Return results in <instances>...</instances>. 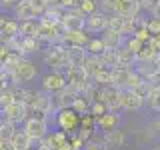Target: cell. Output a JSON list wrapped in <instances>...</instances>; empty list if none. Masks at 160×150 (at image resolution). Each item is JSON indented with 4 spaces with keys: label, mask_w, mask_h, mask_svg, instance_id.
I'll use <instances>...</instances> for the list:
<instances>
[{
    "label": "cell",
    "mask_w": 160,
    "mask_h": 150,
    "mask_svg": "<svg viewBox=\"0 0 160 150\" xmlns=\"http://www.w3.org/2000/svg\"><path fill=\"white\" fill-rule=\"evenodd\" d=\"M44 64L50 66L56 72H66L70 68V60H68V48L62 46V44H52L44 50Z\"/></svg>",
    "instance_id": "cell-1"
},
{
    "label": "cell",
    "mask_w": 160,
    "mask_h": 150,
    "mask_svg": "<svg viewBox=\"0 0 160 150\" xmlns=\"http://www.w3.org/2000/svg\"><path fill=\"white\" fill-rule=\"evenodd\" d=\"M56 126L58 130L66 132L68 136L78 132V126H80V114H76L72 108H66V110H58L56 112Z\"/></svg>",
    "instance_id": "cell-2"
},
{
    "label": "cell",
    "mask_w": 160,
    "mask_h": 150,
    "mask_svg": "<svg viewBox=\"0 0 160 150\" xmlns=\"http://www.w3.org/2000/svg\"><path fill=\"white\" fill-rule=\"evenodd\" d=\"M40 86H42L40 90H44V92H48V94H58V92H62L64 88H68L66 74L52 70V72L46 74V76H42V84H40Z\"/></svg>",
    "instance_id": "cell-3"
},
{
    "label": "cell",
    "mask_w": 160,
    "mask_h": 150,
    "mask_svg": "<svg viewBox=\"0 0 160 150\" xmlns=\"http://www.w3.org/2000/svg\"><path fill=\"white\" fill-rule=\"evenodd\" d=\"M18 36H20V20L8 18L2 14V18H0V38H2V44L12 42Z\"/></svg>",
    "instance_id": "cell-4"
},
{
    "label": "cell",
    "mask_w": 160,
    "mask_h": 150,
    "mask_svg": "<svg viewBox=\"0 0 160 150\" xmlns=\"http://www.w3.org/2000/svg\"><path fill=\"white\" fill-rule=\"evenodd\" d=\"M24 130L34 142H40L48 136V120H40V118H28L24 122Z\"/></svg>",
    "instance_id": "cell-5"
},
{
    "label": "cell",
    "mask_w": 160,
    "mask_h": 150,
    "mask_svg": "<svg viewBox=\"0 0 160 150\" xmlns=\"http://www.w3.org/2000/svg\"><path fill=\"white\" fill-rule=\"evenodd\" d=\"M62 26L66 28V32H76V30H84V28H86V16H84L80 10H64Z\"/></svg>",
    "instance_id": "cell-6"
},
{
    "label": "cell",
    "mask_w": 160,
    "mask_h": 150,
    "mask_svg": "<svg viewBox=\"0 0 160 150\" xmlns=\"http://www.w3.org/2000/svg\"><path fill=\"white\" fill-rule=\"evenodd\" d=\"M2 120L12 122V124L26 122V120H28V106L24 102H14L12 106H8V108L2 110Z\"/></svg>",
    "instance_id": "cell-7"
},
{
    "label": "cell",
    "mask_w": 160,
    "mask_h": 150,
    "mask_svg": "<svg viewBox=\"0 0 160 150\" xmlns=\"http://www.w3.org/2000/svg\"><path fill=\"white\" fill-rule=\"evenodd\" d=\"M14 76H16V82L20 86L30 82V80H34L36 78V64H34L32 60H28V58H22L20 64L16 66V70H14Z\"/></svg>",
    "instance_id": "cell-8"
},
{
    "label": "cell",
    "mask_w": 160,
    "mask_h": 150,
    "mask_svg": "<svg viewBox=\"0 0 160 150\" xmlns=\"http://www.w3.org/2000/svg\"><path fill=\"white\" fill-rule=\"evenodd\" d=\"M90 42V36L86 34V30H76V32H66L60 40V44L66 48H86Z\"/></svg>",
    "instance_id": "cell-9"
},
{
    "label": "cell",
    "mask_w": 160,
    "mask_h": 150,
    "mask_svg": "<svg viewBox=\"0 0 160 150\" xmlns=\"http://www.w3.org/2000/svg\"><path fill=\"white\" fill-rule=\"evenodd\" d=\"M120 104H122V110H126V112H134V110L142 108L144 100L140 98L134 90L124 88V90H120Z\"/></svg>",
    "instance_id": "cell-10"
},
{
    "label": "cell",
    "mask_w": 160,
    "mask_h": 150,
    "mask_svg": "<svg viewBox=\"0 0 160 150\" xmlns=\"http://www.w3.org/2000/svg\"><path fill=\"white\" fill-rule=\"evenodd\" d=\"M14 16L20 22H28V20H40V12L30 0H20V4L14 8Z\"/></svg>",
    "instance_id": "cell-11"
},
{
    "label": "cell",
    "mask_w": 160,
    "mask_h": 150,
    "mask_svg": "<svg viewBox=\"0 0 160 150\" xmlns=\"http://www.w3.org/2000/svg\"><path fill=\"white\" fill-rule=\"evenodd\" d=\"M118 122H120V116L116 112H108V114H104V116H100L96 118V132L100 130V134H112V132H116L118 130Z\"/></svg>",
    "instance_id": "cell-12"
},
{
    "label": "cell",
    "mask_w": 160,
    "mask_h": 150,
    "mask_svg": "<svg viewBox=\"0 0 160 150\" xmlns=\"http://www.w3.org/2000/svg\"><path fill=\"white\" fill-rule=\"evenodd\" d=\"M108 20H110V16L108 14H104L102 10H98L96 14H92V16H88L86 18V32H106L108 30Z\"/></svg>",
    "instance_id": "cell-13"
},
{
    "label": "cell",
    "mask_w": 160,
    "mask_h": 150,
    "mask_svg": "<svg viewBox=\"0 0 160 150\" xmlns=\"http://www.w3.org/2000/svg\"><path fill=\"white\" fill-rule=\"evenodd\" d=\"M100 100L108 106L110 112H116V110L122 108V104H120V88H116V86L102 88V98Z\"/></svg>",
    "instance_id": "cell-14"
},
{
    "label": "cell",
    "mask_w": 160,
    "mask_h": 150,
    "mask_svg": "<svg viewBox=\"0 0 160 150\" xmlns=\"http://www.w3.org/2000/svg\"><path fill=\"white\" fill-rule=\"evenodd\" d=\"M80 94L74 88H64L62 92L54 94V104H56V110H66L74 106V100H76Z\"/></svg>",
    "instance_id": "cell-15"
},
{
    "label": "cell",
    "mask_w": 160,
    "mask_h": 150,
    "mask_svg": "<svg viewBox=\"0 0 160 150\" xmlns=\"http://www.w3.org/2000/svg\"><path fill=\"white\" fill-rule=\"evenodd\" d=\"M140 0H120L118 2V12L124 18H138L140 16Z\"/></svg>",
    "instance_id": "cell-16"
},
{
    "label": "cell",
    "mask_w": 160,
    "mask_h": 150,
    "mask_svg": "<svg viewBox=\"0 0 160 150\" xmlns=\"http://www.w3.org/2000/svg\"><path fill=\"white\" fill-rule=\"evenodd\" d=\"M130 72H132V68L122 66V64H118L116 68H112V86L124 90V88H126V82H128Z\"/></svg>",
    "instance_id": "cell-17"
},
{
    "label": "cell",
    "mask_w": 160,
    "mask_h": 150,
    "mask_svg": "<svg viewBox=\"0 0 160 150\" xmlns=\"http://www.w3.org/2000/svg\"><path fill=\"white\" fill-rule=\"evenodd\" d=\"M134 70L148 82L150 78H154L156 74H160V64L156 62V60H152V62H142V64H138Z\"/></svg>",
    "instance_id": "cell-18"
},
{
    "label": "cell",
    "mask_w": 160,
    "mask_h": 150,
    "mask_svg": "<svg viewBox=\"0 0 160 150\" xmlns=\"http://www.w3.org/2000/svg\"><path fill=\"white\" fill-rule=\"evenodd\" d=\"M10 142H12V146H14V150H30L32 148V142L34 140L28 136L26 134V130H16V134H14L12 136V140H10Z\"/></svg>",
    "instance_id": "cell-19"
},
{
    "label": "cell",
    "mask_w": 160,
    "mask_h": 150,
    "mask_svg": "<svg viewBox=\"0 0 160 150\" xmlns=\"http://www.w3.org/2000/svg\"><path fill=\"white\" fill-rule=\"evenodd\" d=\"M92 82L98 84V86L106 88V86H112V68L108 66H100V70L92 76Z\"/></svg>",
    "instance_id": "cell-20"
},
{
    "label": "cell",
    "mask_w": 160,
    "mask_h": 150,
    "mask_svg": "<svg viewBox=\"0 0 160 150\" xmlns=\"http://www.w3.org/2000/svg\"><path fill=\"white\" fill-rule=\"evenodd\" d=\"M100 38L104 40L106 48H120V46H124V42H126V36H122V34H118V32H112V30H106Z\"/></svg>",
    "instance_id": "cell-21"
},
{
    "label": "cell",
    "mask_w": 160,
    "mask_h": 150,
    "mask_svg": "<svg viewBox=\"0 0 160 150\" xmlns=\"http://www.w3.org/2000/svg\"><path fill=\"white\" fill-rule=\"evenodd\" d=\"M20 34L26 36V38H38V34H40V20L20 22Z\"/></svg>",
    "instance_id": "cell-22"
},
{
    "label": "cell",
    "mask_w": 160,
    "mask_h": 150,
    "mask_svg": "<svg viewBox=\"0 0 160 150\" xmlns=\"http://www.w3.org/2000/svg\"><path fill=\"white\" fill-rule=\"evenodd\" d=\"M128 140H130L128 132H126V130H120V128L116 130V132H112V134H106V142L110 144V146H116V148L126 146Z\"/></svg>",
    "instance_id": "cell-23"
},
{
    "label": "cell",
    "mask_w": 160,
    "mask_h": 150,
    "mask_svg": "<svg viewBox=\"0 0 160 150\" xmlns=\"http://www.w3.org/2000/svg\"><path fill=\"white\" fill-rule=\"evenodd\" d=\"M88 52L86 48H68V60H70V66H82V62L86 60Z\"/></svg>",
    "instance_id": "cell-24"
},
{
    "label": "cell",
    "mask_w": 160,
    "mask_h": 150,
    "mask_svg": "<svg viewBox=\"0 0 160 150\" xmlns=\"http://www.w3.org/2000/svg\"><path fill=\"white\" fill-rule=\"evenodd\" d=\"M100 60H102L104 66L116 68L118 66V48H106L102 54H100Z\"/></svg>",
    "instance_id": "cell-25"
},
{
    "label": "cell",
    "mask_w": 160,
    "mask_h": 150,
    "mask_svg": "<svg viewBox=\"0 0 160 150\" xmlns=\"http://www.w3.org/2000/svg\"><path fill=\"white\" fill-rule=\"evenodd\" d=\"M118 64L130 68L132 64H136V54H134L132 50H128L126 46H120L118 48Z\"/></svg>",
    "instance_id": "cell-26"
},
{
    "label": "cell",
    "mask_w": 160,
    "mask_h": 150,
    "mask_svg": "<svg viewBox=\"0 0 160 150\" xmlns=\"http://www.w3.org/2000/svg\"><path fill=\"white\" fill-rule=\"evenodd\" d=\"M84 150H110V144L106 142V136L104 134H94V138L84 146Z\"/></svg>",
    "instance_id": "cell-27"
},
{
    "label": "cell",
    "mask_w": 160,
    "mask_h": 150,
    "mask_svg": "<svg viewBox=\"0 0 160 150\" xmlns=\"http://www.w3.org/2000/svg\"><path fill=\"white\" fill-rule=\"evenodd\" d=\"M90 106H92V102L84 96V94H80V96L74 100V106H72V110L76 114H80V116H84V114H88L90 112Z\"/></svg>",
    "instance_id": "cell-28"
},
{
    "label": "cell",
    "mask_w": 160,
    "mask_h": 150,
    "mask_svg": "<svg viewBox=\"0 0 160 150\" xmlns=\"http://www.w3.org/2000/svg\"><path fill=\"white\" fill-rule=\"evenodd\" d=\"M106 50V44H104L102 38H90L88 46H86V52L90 56H100V54Z\"/></svg>",
    "instance_id": "cell-29"
},
{
    "label": "cell",
    "mask_w": 160,
    "mask_h": 150,
    "mask_svg": "<svg viewBox=\"0 0 160 150\" xmlns=\"http://www.w3.org/2000/svg\"><path fill=\"white\" fill-rule=\"evenodd\" d=\"M158 54L152 50V46L150 44H144V48L140 50V52L136 54V64H142V62H152V60H156Z\"/></svg>",
    "instance_id": "cell-30"
},
{
    "label": "cell",
    "mask_w": 160,
    "mask_h": 150,
    "mask_svg": "<svg viewBox=\"0 0 160 150\" xmlns=\"http://www.w3.org/2000/svg\"><path fill=\"white\" fill-rule=\"evenodd\" d=\"M0 84H2V90H10V88L18 86L14 72H10V70H2V72H0Z\"/></svg>",
    "instance_id": "cell-31"
},
{
    "label": "cell",
    "mask_w": 160,
    "mask_h": 150,
    "mask_svg": "<svg viewBox=\"0 0 160 150\" xmlns=\"http://www.w3.org/2000/svg\"><path fill=\"white\" fill-rule=\"evenodd\" d=\"M124 24H126V18L120 16V14H114V16H110V20H108V30L122 34L124 32ZM122 36H124V34H122Z\"/></svg>",
    "instance_id": "cell-32"
},
{
    "label": "cell",
    "mask_w": 160,
    "mask_h": 150,
    "mask_svg": "<svg viewBox=\"0 0 160 150\" xmlns=\"http://www.w3.org/2000/svg\"><path fill=\"white\" fill-rule=\"evenodd\" d=\"M14 134H16V124L2 120L0 122V140H12Z\"/></svg>",
    "instance_id": "cell-33"
},
{
    "label": "cell",
    "mask_w": 160,
    "mask_h": 150,
    "mask_svg": "<svg viewBox=\"0 0 160 150\" xmlns=\"http://www.w3.org/2000/svg\"><path fill=\"white\" fill-rule=\"evenodd\" d=\"M78 10L88 18V16H92V14H96V12H98V2H96V0H84V2L80 4V8H78Z\"/></svg>",
    "instance_id": "cell-34"
},
{
    "label": "cell",
    "mask_w": 160,
    "mask_h": 150,
    "mask_svg": "<svg viewBox=\"0 0 160 150\" xmlns=\"http://www.w3.org/2000/svg\"><path fill=\"white\" fill-rule=\"evenodd\" d=\"M144 102L148 104L150 110H154V112H160V90H152V92H150V96L144 100Z\"/></svg>",
    "instance_id": "cell-35"
},
{
    "label": "cell",
    "mask_w": 160,
    "mask_h": 150,
    "mask_svg": "<svg viewBox=\"0 0 160 150\" xmlns=\"http://www.w3.org/2000/svg\"><path fill=\"white\" fill-rule=\"evenodd\" d=\"M110 110H108V106L102 102V100H98V102H92V106H90V114L92 116H96V118H100V116H104V114H108Z\"/></svg>",
    "instance_id": "cell-36"
},
{
    "label": "cell",
    "mask_w": 160,
    "mask_h": 150,
    "mask_svg": "<svg viewBox=\"0 0 160 150\" xmlns=\"http://www.w3.org/2000/svg\"><path fill=\"white\" fill-rule=\"evenodd\" d=\"M14 102H16V98H14V94H12V88L0 92V106H2V110L8 108V106H12Z\"/></svg>",
    "instance_id": "cell-37"
},
{
    "label": "cell",
    "mask_w": 160,
    "mask_h": 150,
    "mask_svg": "<svg viewBox=\"0 0 160 150\" xmlns=\"http://www.w3.org/2000/svg\"><path fill=\"white\" fill-rule=\"evenodd\" d=\"M124 46H126L128 50H132L134 54H138L140 50L144 48V42H142V40H138L136 36H128V38H126V42H124Z\"/></svg>",
    "instance_id": "cell-38"
},
{
    "label": "cell",
    "mask_w": 160,
    "mask_h": 150,
    "mask_svg": "<svg viewBox=\"0 0 160 150\" xmlns=\"http://www.w3.org/2000/svg\"><path fill=\"white\" fill-rule=\"evenodd\" d=\"M146 30H148V32H150V36H152V38H156V36H160V20H156V18H148Z\"/></svg>",
    "instance_id": "cell-39"
},
{
    "label": "cell",
    "mask_w": 160,
    "mask_h": 150,
    "mask_svg": "<svg viewBox=\"0 0 160 150\" xmlns=\"http://www.w3.org/2000/svg\"><path fill=\"white\" fill-rule=\"evenodd\" d=\"M134 92H136V94H138V96L142 98V100H146V98L150 96V92H152V90H150L148 82H142V84H140V86H138L136 90H134Z\"/></svg>",
    "instance_id": "cell-40"
},
{
    "label": "cell",
    "mask_w": 160,
    "mask_h": 150,
    "mask_svg": "<svg viewBox=\"0 0 160 150\" xmlns=\"http://www.w3.org/2000/svg\"><path fill=\"white\" fill-rule=\"evenodd\" d=\"M30 2H32V4H34V8H36L38 12H40V16H42V14H44V12H46V10L50 8L48 0H30Z\"/></svg>",
    "instance_id": "cell-41"
},
{
    "label": "cell",
    "mask_w": 160,
    "mask_h": 150,
    "mask_svg": "<svg viewBox=\"0 0 160 150\" xmlns=\"http://www.w3.org/2000/svg\"><path fill=\"white\" fill-rule=\"evenodd\" d=\"M158 4H160V0H140V8H142V10H150V12H152Z\"/></svg>",
    "instance_id": "cell-42"
},
{
    "label": "cell",
    "mask_w": 160,
    "mask_h": 150,
    "mask_svg": "<svg viewBox=\"0 0 160 150\" xmlns=\"http://www.w3.org/2000/svg\"><path fill=\"white\" fill-rule=\"evenodd\" d=\"M50 8H58V10H66V0H48Z\"/></svg>",
    "instance_id": "cell-43"
},
{
    "label": "cell",
    "mask_w": 160,
    "mask_h": 150,
    "mask_svg": "<svg viewBox=\"0 0 160 150\" xmlns=\"http://www.w3.org/2000/svg\"><path fill=\"white\" fill-rule=\"evenodd\" d=\"M148 86H150V90H160V74H156L154 78L148 80Z\"/></svg>",
    "instance_id": "cell-44"
},
{
    "label": "cell",
    "mask_w": 160,
    "mask_h": 150,
    "mask_svg": "<svg viewBox=\"0 0 160 150\" xmlns=\"http://www.w3.org/2000/svg\"><path fill=\"white\" fill-rule=\"evenodd\" d=\"M0 2H2V8H16L18 4H20V0H0Z\"/></svg>",
    "instance_id": "cell-45"
},
{
    "label": "cell",
    "mask_w": 160,
    "mask_h": 150,
    "mask_svg": "<svg viewBox=\"0 0 160 150\" xmlns=\"http://www.w3.org/2000/svg\"><path fill=\"white\" fill-rule=\"evenodd\" d=\"M0 150H14L10 140H0Z\"/></svg>",
    "instance_id": "cell-46"
},
{
    "label": "cell",
    "mask_w": 160,
    "mask_h": 150,
    "mask_svg": "<svg viewBox=\"0 0 160 150\" xmlns=\"http://www.w3.org/2000/svg\"><path fill=\"white\" fill-rule=\"evenodd\" d=\"M152 18H156V20H160V4H158V6H156V8L152 10Z\"/></svg>",
    "instance_id": "cell-47"
},
{
    "label": "cell",
    "mask_w": 160,
    "mask_h": 150,
    "mask_svg": "<svg viewBox=\"0 0 160 150\" xmlns=\"http://www.w3.org/2000/svg\"><path fill=\"white\" fill-rule=\"evenodd\" d=\"M154 128H156V130H158V132H160V116H158L156 120H154Z\"/></svg>",
    "instance_id": "cell-48"
},
{
    "label": "cell",
    "mask_w": 160,
    "mask_h": 150,
    "mask_svg": "<svg viewBox=\"0 0 160 150\" xmlns=\"http://www.w3.org/2000/svg\"><path fill=\"white\" fill-rule=\"evenodd\" d=\"M38 150H52V148H48V146H46L44 142H40V148H38Z\"/></svg>",
    "instance_id": "cell-49"
},
{
    "label": "cell",
    "mask_w": 160,
    "mask_h": 150,
    "mask_svg": "<svg viewBox=\"0 0 160 150\" xmlns=\"http://www.w3.org/2000/svg\"><path fill=\"white\" fill-rule=\"evenodd\" d=\"M156 62H158V64H160V56H158V58H156Z\"/></svg>",
    "instance_id": "cell-50"
},
{
    "label": "cell",
    "mask_w": 160,
    "mask_h": 150,
    "mask_svg": "<svg viewBox=\"0 0 160 150\" xmlns=\"http://www.w3.org/2000/svg\"><path fill=\"white\" fill-rule=\"evenodd\" d=\"M154 150H158V148H154Z\"/></svg>",
    "instance_id": "cell-51"
}]
</instances>
